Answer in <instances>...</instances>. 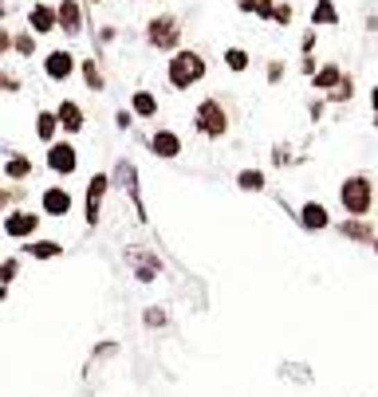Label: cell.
<instances>
[{
	"instance_id": "37",
	"label": "cell",
	"mask_w": 378,
	"mask_h": 397,
	"mask_svg": "<svg viewBox=\"0 0 378 397\" xmlns=\"http://www.w3.org/2000/svg\"><path fill=\"white\" fill-rule=\"evenodd\" d=\"M370 107H375V126H378V87H370Z\"/></svg>"
},
{
	"instance_id": "24",
	"label": "cell",
	"mask_w": 378,
	"mask_h": 397,
	"mask_svg": "<svg viewBox=\"0 0 378 397\" xmlns=\"http://www.w3.org/2000/svg\"><path fill=\"white\" fill-rule=\"evenodd\" d=\"M79 71H83V79H87L91 91H103V71L95 67V60H83V63H79Z\"/></svg>"
},
{
	"instance_id": "18",
	"label": "cell",
	"mask_w": 378,
	"mask_h": 397,
	"mask_svg": "<svg viewBox=\"0 0 378 397\" xmlns=\"http://www.w3.org/2000/svg\"><path fill=\"white\" fill-rule=\"evenodd\" d=\"M130 110H135L138 118H154L158 114V98L150 95V91H135L130 95Z\"/></svg>"
},
{
	"instance_id": "36",
	"label": "cell",
	"mask_w": 378,
	"mask_h": 397,
	"mask_svg": "<svg viewBox=\"0 0 378 397\" xmlns=\"http://www.w3.org/2000/svg\"><path fill=\"white\" fill-rule=\"evenodd\" d=\"M8 48H12V36H8V32L0 28V51H8Z\"/></svg>"
},
{
	"instance_id": "9",
	"label": "cell",
	"mask_w": 378,
	"mask_h": 397,
	"mask_svg": "<svg viewBox=\"0 0 378 397\" xmlns=\"http://www.w3.org/2000/svg\"><path fill=\"white\" fill-rule=\"evenodd\" d=\"M150 150H154L158 157H178L182 154V134L162 126V130H154V138H150Z\"/></svg>"
},
{
	"instance_id": "32",
	"label": "cell",
	"mask_w": 378,
	"mask_h": 397,
	"mask_svg": "<svg viewBox=\"0 0 378 397\" xmlns=\"http://www.w3.org/2000/svg\"><path fill=\"white\" fill-rule=\"evenodd\" d=\"M272 157H276V161H280V166H288V161H292V154H288V150H284V145H276V150H272Z\"/></svg>"
},
{
	"instance_id": "1",
	"label": "cell",
	"mask_w": 378,
	"mask_h": 397,
	"mask_svg": "<svg viewBox=\"0 0 378 397\" xmlns=\"http://www.w3.org/2000/svg\"><path fill=\"white\" fill-rule=\"evenodd\" d=\"M205 55L194 48H178L170 55V63H166V79H170L173 91H189V87H197L201 79H205Z\"/></svg>"
},
{
	"instance_id": "38",
	"label": "cell",
	"mask_w": 378,
	"mask_h": 397,
	"mask_svg": "<svg viewBox=\"0 0 378 397\" xmlns=\"http://www.w3.org/2000/svg\"><path fill=\"white\" fill-rule=\"evenodd\" d=\"M4 201H8V193H4V189H0V205H4Z\"/></svg>"
},
{
	"instance_id": "16",
	"label": "cell",
	"mask_w": 378,
	"mask_h": 397,
	"mask_svg": "<svg viewBox=\"0 0 378 397\" xmlns=\"http://www.w3.org/2000/svg\"><path fill=\"white\" fill-rule=\"evenodd\" d=\"M339 232L347 236V240H363V244L375 240V229L366 224V217H347V220L339 224Z\"/></svg>"
},
{
	"instance_id": "27",
	"label": "cell",
	"mask_w": 378,
	"mask_h": 397,
	"mask_svg": "<svg viewBox=\"0 0 378 397\" xmlns=\"http://www.w3.org/2000/svg\"><path fill=\"white\" fill-rule=\"evenodd\" d=\"M292 16H295L292 4H276V12H272V24H284V28H288V24H292Z\"/></svg>"
},
{
	"instance_id": "11",
	"label": "cell",
	"mask_w": 378,
	"mask_h": 397,
	"mask_svg": "<svg viewBox=\"0 0 378 397\" xmlns=\"http://www.w3.org/2000/svg\"><path fill=\"white\" fill-rule=\"evenodd\" d=\"M28 24H32V32H36V36H48V32H55V28H60V20H55V8H51V4H32Z\"/></svg>"
},
{
	"instance_id": "26",
	"label": "cell",
	"mask_w": 378,
	"mask_h": 397,
	"mask_svg": "<svg viewBox=\"0 0 378 397\" xmlns=\"http://www.w3.org/2000/svg\"><path fill=\"white\" fill-rule=\"evenodd\" d=\"M12 51H20V55H32V51H36V32H20V36L12 39Z\"/></svg>"
},
{
	"instance_id": "29",
	"label": "cell",
	"mask_w": 378,
	"mask_h": 397,
	"mask_svg": "<svg viewBox=\"0 0 378 397\" xmlns=\"http://www.w3.org/2000/svg\"><path fill=\"white\" fill-rule=\"evenodd\" d=\"M300 51H304V55H311V51H316V28H307V32H304V39H300Z\"/></svg>"
},
{
	"instance_id": "39",
	"label": "cell",
	"mask_w": 378,
	"mask_h": 397,
	"mask_svg": "<svg viewBox=\"0 0 378 397\" xmlns=\"http://www.w3.org/2000/svg\"><path fill=\"white\" fill-rule=\"evenodd\" d=\"M370 244H375V252H378V236H375V240H370Z\"/></svg>"
},
{
	"instance_id": "40",
	"label": "cell",
	"mask_w": 378,
	"mask_h": 397,
	"mask_svg": "<svg viewBox=\"0 0 378 397\" xmlns=\"http://www.w3.org/2000/svg\"><path fill=\"white\" fill-rule=\"evenodd\" d=\"M0 299H4V288H0Z\"/></svg>"
},
{
	"instance_id": "19",
	"label": "cell",
	"mask_w": 378,
	"mask_h": 397,
	"mask_svg": "<svg viewBox=\"0 0 378 397\" xmlns=\"http://www.w3.org/2000/svg\"><path fill=\"white\" fill-rule=\"evenodd\" d=\"M55 130H60V118H55L51 110H40V114H36V138L51 145V142H55Z\"/></svg>"
},
{
	"instance_id": "7",
	"label": "cell",
	"mask_w": 378,
	"mask_h": 397,
	"mask_svg": "<svg viewBox=\"0 0 378 397\" xmlns=\"http://www.w3.org/2000/svg\"><path fill=\"white\" fill-rule=\"evenodd\" d=\"M55 20L67 36H79L83 32V8H79V0H60L55 4Z\"/></svg>"
},
{
	"instance_id": "14",
	"label": "cell",
	"mask_w": 378,
	"mask_h": 397,
	"mask_svg": "<svg viewBox=\"0 0 378 397\" xmlns=\"http://www.w3.org/2000/svg\"><path fill=\"white\" fill-rule=\"evenodd\" d=\"M55 118H60V126H63L67 134H79V130H83V107H79V103H71V98H63V103H60Z\"/></svg>"
},
{
	"instance_id": "28",
	"label": "cell",
	"mask_w": 378,
	"mask_h": 397,
	"mask_svg": "<svg viewBox=\"0 0 378 397\" xmlns=\"http://www.w3.org/2000/svg\"><path fill=\"white\" fill-rule=\"evenodd\" d=\"M16 272H20V264H16V260H4V267H0V283H12Z\"/></svg>"
},
{
	"instance_id": "23",
	"label": "cell",
	"mask_w": 378,
	"mask_h": 397,
	"mask_svg": "<svg viewBox=\"0 0 378 397\" xmlns=\"http://www.w3.org/2000/svg\"><path fill=\"white\" fill-rule=\"evenodd\" d=\"M351 95H354V79H351V75H343L339 87H331V91H327L331 103H351Z\"/></svg>"
},
{
	"instance_id": "6",
	"label": "cell",
	"mask_w": 378,
	"mask_h": 397,
	"mask_svg": "<svg viewBox=\"0 0 378 397\" xmlns=\"http://www.w3.org/2000/svg\"><path fill=\"white\" fill-rule=\"evenodd\" d=\"M71 71H75L71 51H48V55H44V75H48V79L63 83V79H71Z\"/></svg>"
},
{
	"instance_id": "10",
	"label": "cell",
	"mask_w": 378,
	"mask_h": 397,
	"mask_svg": "<svg viewBox=\"0 0 378 397\" xmlns=\"http://www.w3.org/2000/svg\"><path fill=\"white\" fill-rule=\"evenodd\" d=\"M40 205H44L48 217H67V213H71V193L60 189V185H51V189H44V201H40Z\"/></svg>"
},
{
	"instance_id": "4",
	"label": "cell",
	"mask_w": 378,
	"mask_h": 397,
	"mask_svg": "<svg viewBox=\"0 0 378 397\" xmlns=\"http://www.w3.org/2000/svg\"><path fill=\"white\" fill-rule=\"evenodd\" d=\"M146 44L158 51H178V44H182L178 16H154V20H146Z\"/></svg>"
},
{
	"instance_id": "17",
	"label": "cell",
	"mask_w": 378,
	"mask_h": 397,
	"mask_svg": "<svg viewBox=\"0 0 378 397\" xmlns=\"http://www.w3.org/2000/svg\"><path fill=\"white\" fill-rule=\"evenodd\" d=\"M311 24H316V28L339 24V8H335V0H316V8H311Z\"/></svg>"
},
{
	"instance_id": "3",
	"label": "cell",
	"mask_w": 378,
	"mask_h": 397,
	"mask_svg": "<svg viewBox=\"0 0 378 397\" xmlns=\"http://www.w3.org/2000/svg\"><path fill=\"white\" fill-rule=\"evenodd\" d=\"M194 126L201 138H225L229 134V110L221 107V98H201L194 110Z\"/></svg>"
},
{
	"instance_id": "34",
	"label": "cell",
	"mask_w": 378,
	"mask_h": 397,
	"mask_svg": "<svg viewBox=\"0 0 378 397\" xmlns=\"http://www.w3.org/2000/svg\"><path fill=\"white\" fill-rule=\"evenodd\" d=\"M130 122H135V110H119V126H122V130H126Z\"/></svg>"
},
{
	"instance_id": "12",
	"label": "cell",
	"mask_w": 378,
	"mask_h": 397,
	"mask_svg": "<svg viewBox=\"0 0 378 397\" xmlns=\"http://www.w3.org/2000/svg\"><path fill=\"white\" fill-rule=\"evenodd\" d=\"M36 229H40L36 213H8V217H4V232H8V236H16V240H20V236H32Z\"/></svg>"
},
{
	"instance_id": "2",
	"label": "cell",
	"mask_w": 378,
	"mask_h": 397,
	"mask_svg": "<svg viewBox=\"0 0 378 397\" xmlns=\"http://www.w3.org/2000/svg\"><path fill=\"white\" fill-rule=\"evenodd\" d=\"M339 205L347 217H370V209H375V181L366 173H351L339 185Z\"/></svg>"
},
{
	"instance_id": "31",
	"label": "cell",
	"mask_w": 378,
	"mask_h": 397,
	"mask_svg": "<svg viewBox=\"0 0 378 397\" xmlns=\"http://www.w3.org/2000/svg\"><path fill=\"white\" fill-rule=\"evenodd\" d=\"M280 79H284V63L272 60V63H268V83H280Z\"/></svg>"
},
{
	"instance_id": "13",
	"label": "cell",
	"mask_w": 378,
	"mask_h": 397,
	"mask_svg": "<svg viewBox=\"0 0 378 397\" xmlns=\"http://www.w3.org/2000/svg\"><path fill=\"white\" fill-rule=\"evenodd\" d=\"M300 224H304V229L323 232V229H331V213L319 205V201H307V205L300 209Z\"/></svg>"
},
{
	"instance_id": "22",
	"label": "cell",
	"mask_w": 378,
	"mask_h": 397,
	"mask_svg": "<svg viewBox=\"0 0 378 397\" xmlns=\"http://www.w3.org/2000/svg\"><path fill=\"white\" fill-rule=\"evenodd\" d=\"M248 51L244 48H225V67H229L232 75H241V71H248Z\"/></svg>"
},
{
	"instance_id": "30",
	"label": "cell",
	"mask_w": 378,
	"mask_h": 397,
	"mask_svg": "<svg viewBox=\"0 0 378 397\" xmlns=\"http://www.w3.org/2000/svg\"><path fill=\"white\" fill-rule=\"evenodd\" d=\"M272 12H276V0H257V16H260V20H272Z\"/></svg>"
},
{
	"instance_id": "25",
	"label": "cell",
	"mask_w": 378,
	"mask_h": 397,
	"mask_svg": "<svg viewBox=\"0 0 378 397\" xmlns=\"http://www.w3.org/2000/svg\"><path fill=\"white\" fill-rule=\"evenodd\" d=\"M28 252L40 256V260H51V256H60L63 248H60L55 240H36V244H28Z\"/></svg>"
},
{
	"instance_id": "33",
	"label": "cell",
	"mask_w": 378,
	"mask_h": 397,
	"mask_svg": "<svg viewBox=\"0 0 378 397\" xmlns=\"http://www.w3.org/2000/svg\"><path fill=\"white\" fill-rule=\"evenodd\" d=\"M300 67H304V75H316V55H304V60H300Z\"/></svg>"
},
{
	"instance_id": "21",
	"label": "cell",
	"mask_w": 378,
	"mask_h": 397,
	"mask_svg": "<svg viewBox=\"0 0 378 397\" xmlns=\"http://www.w3.org/2000/svg\"><path fill=\"white\" fill-rule=\"evenodd\" d=\"M28 173H32V161H28L24 154H12L8 161H4V177H12V181H24Z\"/></svg>"
},
{
	"instance_id": "20",
	"label": "cell",
	"mask_w": 378,
	"mask_h": 397,
	"mask_svg": "<svg viewBox=\"0 0 378 397\" xmlns=\"http://www.w3.org/2000/svg\"><path fill=\"white\" fill-rule=\"evenodd\" d=\"M264 185H268V177L260 169H241L237 173V189H244V193H260Z\"/></svg>"
},
{
	"instance_id": "41",
	"label": "cell",
	"mask_w": 378,
	"mask_h": 397,
	"mask_svg": "<svg viewBox=\"0 0 378 397\" xmlns=\"http://www.w3.org/2000/svg\"><path fill=\"white\" fill-rule=\"evenodd\" d=\"M95 4H98V0H95Z\"/></svg>"
},
{
	"instance_id": "8",
	"label": "cell",
	"mask_w": 378,
	"mask_h": 397,
	"mask_svg": "<svg viewBox=\"0 0 378 397\" xmlns=\"http://www.w3.org/2000/svg\"><path fill=\"white\" fill-rule=\"evenodd\" d=\"M107 189H110V177H107V173H95L91 185H87V224H95V220H98V209H103Z\"/></svg>"
},
{
	"instance_id": "5",
	"label": "cell",
	"mask_w": 378,
	"mask_h": 397,
	"mask_svg": "<svg viewBox=\"0 0 378 397\" xmlns=\"http://www.w3.org/2000/svg\"><path fill=\"white\" fill-rule=\"evenodd\" d=\"M75 166H79V150H75L71 142H51L48 145V169L51 173L67 177V173H75Z\"/></svg>"
},
{
	"instance_id": "15",
	"label": "cell",
	"mask_w": 378,
	"mask_h": 397,
	"mask_svg": "<svg viewBox=\"0 0 378 397\" xmlns=\"http://www.w3.org/2000/svg\"><path fill=\"white\" fill-rule=\"evenodd\" d=\"M339 79H343V67H339V63H323V67H316V75H311V87L327 95L331 87H339Z\"/></svg>"
},
{
	"instance_id": "35",
	"label": "cell",
	"mask_w": 378,
	"mask_h": 397,
	"mask_svg": "<svg viewBox=\"0 0 378 397\" xmlns=\"http://www.w3.org/2000/svg\"><path fill=\"white\" fill-rule=\"evenodd\" d=\"M237 8L241 12H257V0H237Z\"/></svg>"
}]
</instances>
